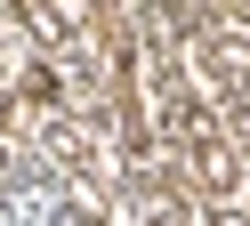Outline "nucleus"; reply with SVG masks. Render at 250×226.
Instances as JSON below:
<instances>
[{"label":"nucleus","instance_id":"nucleus-1","mask_svg":"<svg viewBox=\"0 0 250 226\" xmlns=\"http://www.w3.org/2000/svg\"><path fill=\"white\" fill-rule=\"evenodd\" d=\"M194 170L210 178V186H234V154H226V145H210V137L194 145Z\"/></svg>","mask_w":250,"mask_h":226}]
</instances>
